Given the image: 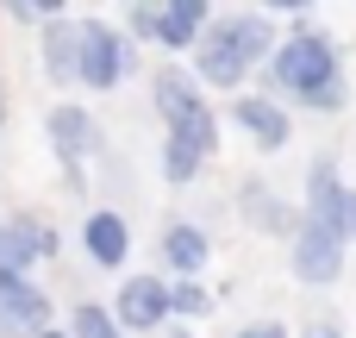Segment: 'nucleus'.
Returning <instances> with one entry per match:
<instances>
[{
	"label": "nucleus",
	"instance_id": "1a4fd4ad",
	"mask_svg": "<svg viewBox=\"0 0 356 338\" xmlns=\"http://www.w3.org/2000/svg\"><path fill=\"white\" fill-rule=\"evenodd\" d=\"M44 251H50V232H44L38 220H6V226H0V270H6V276H19V270H25L31 257H44Z\"/></svg>",
	"mask_w": 356,
	"mask_h": 338
},
{
	"label": "nucleus",
	"instance_id": "a211bd4d",
	"mask_svg": "<svg viewBox=\"0 0 356 338\" xmlns=\"http://www.w3.org/2000/svg\"><path fill=\"white\" fill-rule=\"evenodd\" d=\"M169 307H175V314H207V295H200L194 282H181V289L169 295Z\"/></svg>",
	"mask_w": 356,
	"mask_h": 338
},
{
	"label": "nucleus",
	"instance_id": "f257e3e1",
	"mask_svg": "<svg viewBox=\"0 0 356 338\" xmlns=\"http://www.w3.org/2000/svg\"><path fill=\"white\" fill-rule=\"evenodd\" d=\"M156 107H163V119H169V151H163V176L169 182H188L194 169H200V157L213 151V113L200 107V94L175 75V69H163L156 75Z\"/></svg>",
	"mask_w": 356,
	"mask_h": 338
},
{
	"label": "nucleus",
	"instance_id": "f3484780",
	"mask_svg": "<svg viewBox=\"0 0 356 338\" xmlns=\"http://www.w3.org/2000/svg\"><path fill=\"white\" fill-rule=\"evenodd\" d=\"M75 338H119V332L100 307H75Z\"/></svg>",
	"mask_w": 356,
	"mask_h": 338
},
{
	"label": "nucleus",
	"instance_id": "f8f14e48",
	"mask_svg": "<svg viewBox=\"0 0 356 338\" xmlns=\"http://www.w3.org/2000/svg\"><path fill=\"white\" fill-rule=\"evenodd\" d=\"M125 220H113V213H94L88 220V251H94V263H119L125 257Z\"/></svg>",
	"mask_w": 356,
	"mask_h": 338
},
{
	"label": "nucleus",
	"instance_id": "dca6fc26",
	"mask_svg": "<svg viewBox=\"0 0 356 338\" xmlns=\"http://www.w3.org/2000/svg\"><path fill=\"white\" fill-rule=\"evenodd\" d=\"M244 220H250V226H288V213L275 207L269 188H244Z\"/></svg>",
	"mask_w": 356,
	"mask_h": 338
},
{
	"label": "nucleus",
	"instance_id": "20e7f679",
	"mask_svg": "<svg viewBox=\"0 0 356 338\" xmlns=\"http://www.w3.org/2000/svg\"><path fill=\"white\" fill-rule=\"evenodd\" d=\"M44 320H50V301L25 282V276H6L0 270V338H44Z\"/></svg>",
	"mask_w": 356,
	"mask_h": 338
},
{
	"label": "nucleus",
	"instance_id": "6e6552de",
	"mask_svg": "<svg viewBox=\"0 0 356 338\" xmlns=\"http://www.w3.org/2000/svg\"><path fill=\"white\" fill-rule=\"evenodd\" d=\"M163 314H169V289L156 276H131L119 295V320L125 326H163Z\"/></svg>",
	"mask_w": 356,
	"mask_h": 338
},
{
	"label": "nucleus",
	"instance_id": "9d476101",
	"mask_svg": "<svg viewBox=\"0 0 356 338\" xmlns=\"http://www.w3.org/2000/svg\"><path fill=\"white\" fill-rule=\"evenodd\" d=\"M44 69L63 82V75H81V25H50L44 31Z\"/></svg>",
	"mask_w": 356,
	"mask_h": 338
},
{
	"label": "nucleus",
	"instance_id": "9b49d317",
	"mask_svg": "<svg viewBox=\"0 0 356 338\" xmlns=\"http://www.w3.org/2000/svg\"><path fill=\"white\" fill-rule=\"evenodd\" d=\"M200 19H207V0H169V13L156 19V31H163V44H194Z\"/></svg>",
	"mask_w": 356,
	"mask_h": 338
},
{
	"label": "nucleus",
	"instance_id": "aec40b11",
	"mask_svg": "<svg viewBox=\"0 0 356 338\" xmlns=\"http://www.w3.org/2000/svg\"><path fill=\"white\" fill-rule=\"evenodd\" d=\"M6 13H31V0H6Z\"/></svg>",
	"mask_w": 356,
	"mask_h": 338
},
{
	"label": "nucleus",
	"instance_id": "4be33fe9",
	"mask_svg": "<svg viewBox=\"0 0 356 338\" xmlns=\"http://www.w3.org/2000/svg\"><path fill=\"white\" fill-rule=\"evenodd\" d=\"M269 6H300V0H269Z\"/></svg>",
	"mask_w": 356,
	"mask_h": 338
},
{
	"label": "nucleus",
	"instance_id": "f03ea898",
	"mask_svg": "<svg viewBox=\"0 0 356 338\" xmlns=\"http://www.w3.org/2000/svg\"><path fill=\"white\" fill-rule=\"evenodd\" d=\"M275 75H282V88H294L307 107H319V113H338L344 107V82H338V56H332V44L319 38V31H294L288 44H282V56H275Z\"/></svg>",
	"mask_w": 356,
	"mask_h": 338
},
{
	"label": "nucleus",
	"instance_id": "6ab92c4d",
	"mask_svg": "<svg viewBox=\"0 0 356 338\" xmlns=\"http://www.w3.org/2000/svg\"><path fill=\"white\" fill-rule=\"evenodd\" d=\"M244 338H288V332H282V326H250Z\"/></svg>",
	"mask_w": 356,
	"mask_h": 338
},
{
	"label": "nucleus",
	"instance_id": "423d86ee",
	"mask_svg": "<svg viewBox=\"0 0 356 338\" xmlns=\"http://www.w3.org/2000/svg\"><path fill=\"white\" fill-rule=\"evenodd\" d=\"M81 75L94 88H113L125 75V38H113L106 25H81Z\"/></svg>",
	"mask_w": 356,
	"mask_h": 338
},
{
	"label": "nucleus",
	"instance_id": "a878e982",
	"mask_svg": "<svg viewBox=\"0 0 356 338\" xmlns=\"http://www.w3.org/2000/svg\"><path fill=\"white\" fill-rule=\"evenodd\" d=\"M175 338H181V332H175Z\"/></svg>",
	"mask_w": 356,
	"mask_h": 338
},
{
	"label": "nucleus",
	"instance_id": "4468645a",
	"mask_svg": "<svg viewBox=\"0 0 356 338\" xmlns=\"http://www.w3.org/2000/svg\"><path fill=\"white\" fill-rule=\"evenodd\" d=\"M163 257H169V263H175L181 276H194V270L207 263V238H200L194 226H175V232L163 238Z\"/></svg>",
	"mask_w": 356,
	"mask_h": 338
},
{
	"label": "nucleus",
	"instance_id": "b1692460",
	"mask_svg": "<svg viewBox=\"0 0 356 338\" xmlns=\"http://www.w3.org/2000/svg\"><path fill=\"white\" fill-rule=\"evenodd\" d=\"M44 338H63V332H44Z\"/></svg>",
	"mask_w": 356,
	"mask_h": 338
},
{
	"label": "nucleus",
	"instance_id": "0eeeda50",
	"mask_svg": "<svg viewBox=\"0 0 356 338\" xmlns=\"http://www.w3.org/2000/svg\"><path fill=\"white\" fill-rule=\"evenodd\" d=\"M344 270V257H338V238L325 232V226H300V238H294V276L300 282H332Z\"/></svg>",
	"mask_w": 356,
	"mask_h": 338
},
{
	"label": "nucleus",
	"instance_id": "412c9836",
	"mask_svg": "<svg viewBox=\"0 0 356 338\" xmlns=\"http://www.w3.org/2000/svg\"><path fill=\"white\" fill-rule=\"evenodd\" d=\"M38 6H44V13H56V6H63V0H31V13H38Z\"/></svg>",
	"mask_w": 356,
	"mask_h": 338
},
{
	"label": "nucleus",
	"instance_id": "5701e85b",
	"mask_svg": "<svg viewBox=\"0 0 356 338\" xmlns=\"http://www.w3.org/2000/svg\"><path fill=\"white\" fill-rule=\"evenodd\" d=\"M307 338H338V332H307Z\"/></svg>",
	"mask_w": 356,
	"mask_h": 338
},
{
	"label": "nucleus",
	"instance_id": "39448f33",
	"mask_svg": "<svg viewBox=\"0 0 356 338\" xmlns=\"http://www.w3.org/2000/svg\"><path fill=\"white\" fill-rule=\"evenodd\" d=\"M313 226H325L332 238H338V232H350V238H356V194L338 182L332 163L313 169Z\"/></svg>",
	"mask_w": 356,
	"mask_h": 338
},
{
	"label": "nucleus",
	"instance_id": "ddd939ff",
	"mask_svg": "<svg viewBox=\"0 0 356 338\" xmlns=\"http://www.w3.org/2000/svg\"><path fill=\"white\" fill-rule=\"evenodd\" d=\"M238 119H244V132L263 138V144H282V138H288V119H282L269 100H238Z\"/></svg>",
	"mask_w": 356,
	"mask_h": 338
},
{
	"label": "nucleus",
	"instance_id": "393cba45",
	"mask_svg": "<svg viewBox=\"0 0 356 338\" xmlns=\"http://www.w3.org/2000/svg\"><path fill=\"white\" fill-rule=\"evenodd\" d=\"M0 113H6V100H0Z\"/></svg>",
	"mask_w": 356,
	"mask_h": 338
},
{
	"label": "nucleus",
	"instance_id": "7ed1b4c3",
	"mask_svg": "<svg viewBox=\"0 0 356 338\" xmlns=\"http://www.w3.org/2000/svg\"><path fill=\"white\" fill-rule=\"evenodd\" d=\"M269 50V25L263 19H219L207 38H200V75L213 88H232L244 82V69Z\"/></svg>",
	"mask_w": 356,
	"mask_h": 338
},
{
	"label": "nucleus",
	"instance_id": "2eb2a0df",
	"mask_svg": "<svg viewBox=\"0 0 356 338\" xmlns=\"http://www.w3.org/2000/svg\"><path fill=\"white\" fill-rule=\"evenodd\" d=\"M50 138H56L63 157H75V151L88 144V119H81L75 107H56V113H50Z\"/></svg>",
	"mask_w": 356,
	"mask_h": 338
}]
</instances>
